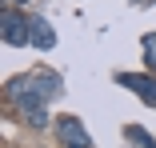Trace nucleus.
<instances>
[{
	"instance_id": "1",
	"label": "nucleus",
	"mask_w": 156,
	"mask_h": 148,
	"mask_svg": "<svg viewBox=\"0 0 156 148\" xmlns=\"http://www.w3.org/2000/svg\"><path fill=\"white\" fill-rule=\"evenodd\" d=\"M56 92H60V76H56V72L16 76V80H8V88H4L8 104H12V108H20V116H24V112H32V108H44V104H48V96H56Z\"/></svg>"
},
{
	"instance_id": "2",
	"label": "nucleus",
	"mask_w": 156,
	"mask_h": 148,
	"mask_svg": "<svg viewBox=\"0 0 156 148\" xmlns=\"http://www.w3.org/2000/svg\"><path fill=\"white\" fill-rule=\"evenodd\" d=\"M0 32H4V44L20 48V44H32V16L20 12L16 4L0 8Z\"/></svg>"
},
{
	"instance_id": "3",
	"label": "nucleus",
	"mask_w": 156,
	"mask_h": 148,
	"mask_svg": "<svg viewBox=\"0 0 156 148\" xmlns=\"http://www.w3.org/2000/svg\"><path fill=\"white\" fill-rule=\"evenodd\" d=\"M52 132H56L60 148L92 144V136H88V128H84V120H80V116H60V120H52Z\"/></svg>"
},
{
	"instance_id": "4",
	"label": "nucleus",
	"mask_w": 156,
	"mask_h": 148,
	"mask_svg": "<svg viewBox=\"0 0 156 148\" xmlns=\"http://www.w3.org/2000/svg\"><path fill=\"white\" fill-rule=\"evenodd\" d=\"M116 84L120 88H128V92H136L144 104H152L156 108V72H116Z\"/></svg>"
},
{
	"instance_id": "5",
	"label": "nucleus",
	"mask_w": 156,
	"mask_h": 148,
	"mask_svg": "<svg viewBox=\"0 0 156 148\" xmlns=\"http://www.w3.org/2000/svg\"><path fill=\"white\" fill-rule=\"evenodd\" d=\"M32 44H36L40 52L56 48V32H52V24H48L44 16H32Z\"/></svg>"
},
{
	"instance_id": "6",
	"label": "nucleus",
	"mask_w": 156,
	"mask_h": 148,
	"mask_svg": "<svg viewBox=\"0 0 156 148\" xmlns=\"http://www.w3.org/2000/svg\"><path fill=\"white\" fill-rule=\"evenodd\" d=\"M140 52H144V64H148V72H156V32H144V40H140Z\"/></svg>"
},
{
	"instance_id": "7",
	"label": "nucleus",
	"mask_w": 156,
	"mask_h": 148,
	"mask_svg": "<svg viewBox=\"0 0 156 148\" xmlns=\"http://www.w3.org/2000/svg\"><path fill=\"white\" fill-rule=\"evenodd\" d=\"M24 120L32 124V128H44V124H48V112H44V108H32V112H24Z\"/></svg>"
},
{
	"instance_id": "8",
	"label": "nucleus",
	"mask_w": 156,
	"mask_h": 148,
	"mask_svg": "<svg viewBox=\"0 0 156 148\" xmlns=\"http://www.w3.org/2000/svg\"><path fill=\"white\" fill-rule=\"evenodd\" d=\"M4 4H16V8H24V4H28V0H4Z\"/></svg>"
},
{
	"instance_id": "9",
	"label": "nucleus",
	"mask_w": 156,
	"mask_h": 148,
	"mask_svg": "<svg viewBox=\"0 0 156 148\" xmlns=\"http://www.w3.org/2000/svg\"><path fill=\"white\" fill-rule=\"evenodd\" d=\"M76 148H96V144H76Z\"/></svg>"
},
{
	"instance_id": "10",
	"label": "nucleus",
	"mask_w": 156,
	"mask_h": 148,
	"mask_svg": "<svg viewBox=\"0 0 156 148\" xmlns=\"http://www.w3.org/2000/svg\"><path fill=\"white\" fill-rule=\"evenodd\" d=\"M132 4H148V0H132Z\"/></svg>"
}]
</instances>
